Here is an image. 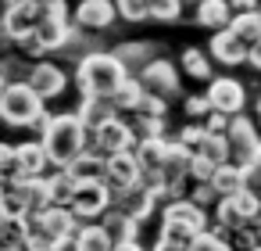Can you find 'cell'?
Instances as JSON below:
<instances>
[{"label": "cell", "mask_w": 261, "mask_h": 251, "mask_svg": "<svg viewBox=\"0 0 261 251\" xmlns=\"http://www.w3.org/2000/svg\"><path fill=\"white\" fill-rule=\"evenodd\" d=\"M40 140L50 154V169H68L86 147H90V129L79 119V111L65 115H43L40 122Z\"/></svg>", "instance_id": "obj_1"}, {"label": "cell", "mask_w": 261, "mask_h": 251, "mask_svg": "<svg viewBox=\"0 0 261 251\" xmlns=\"http://www.w3.org/2000/svg\"><path fill=\"white\" fill-rule=\"evenodd\" d=\"M129 79V69L122 65V58L115 51H93L75 65V86L79 97H111L122 83Z\"/></svg>", "instance_id": "obj_2"}, {"label": "cell", "mask_w": 261, "mask_h": 251, "mask_svg": "<svg viewBox=\"0 0 261 251\" xmlns=\"http://www.w3.org/2000/svg\"><path fill=\"white\" fill-rule=\"evenodd\" d=\"M211 226V208L197 204L193 197H172L161 208V237L179 240V244H193L197 233H204Z\"/></svg>", "instance_id": "obj_3"}, {"label": "cell", "mask_w": 261, "mask_h": 251, "mask_svg": "<svg viewBox=\"0 0 261 251\" xmlns=\"http://www.w3.org/2000/svg\"><path fill=\"white\" fill-rule=\"evenodd\" d=\"M29 237L33 247H61L65 240H72L83 226V219L72 212V204H50L43 212H29Z\"/></svg>", "instance_id": "obj_4"}, {"label": "cell", "mask_w": 261, "mask_h": 251, "mask_svg": "<svg viewBox=\"0 0 261 251\" xmlns=\"http://www.w3.org/2000/svg\"><path fill=\"white\" fill-rule=\"evenodd\" d=\"M43 97L33 90V83H8L4 97H0V122L8 126H18V129H29V126H40L43 122Z\"/></svg>", "instance_id": "obj_5"}, {"label": "cell", "mask_w": 261, "mask_h": 251, "mask_svg": "<svg viewBox=\"0 0 261 251\" xmlns=\"http://www.w3.org/2000/svg\"><path fill=\"white\" fill-rule=\"evenodd\" d=\"M254 215H261V197H257L250 187H243V190L232 194V197H218V204L211 208V226L232 230V226H243V222L254 219Z\"/></svg>", "instance_id": "obj_6"}, {"label": "cell", "mask_w": 261, "mask_h": 251, "mask_svg": "<svg viewBox=\"0 0 261 251\" xmlns=\"http://www.w3.org/2000/svg\"><path fill=\"white\" fill-rule=\"evenodd\" d=\"M90 144L100 151V154H118V151H133L136 147V126L133 122H125L122 115H115V119H108V122H100L97 129H90Z\"/></svg>", "instance_id": "obj_7"}, {"label": "cell", "mask_w": 261, "mask_h": 251, "mask_svg": "<svg viewBox=\"0 0 261 251\" xmlns=\"http://www.w3.org/2000/svg\"><path fill=\"white\" fill-rule=\"evenodd\" d=\"M111 204H115V197H111V190H108V183H104V179H83V183L75 187L72 212H75L83 222L100 219V215H104Z\"/></svg>", "instance_id": "obj_8"}, {"label": "cell", "mask_w": 261, "mask_h": 251, "mask_svg": "<svg viewBox=\"0 0 261 251\" xmlns=\"http://www.w3.org/2000/svg\"><path fill=\"white\" fill-rule=\"evenodd\" d=\"M225 140H229V162H236V165H250L257 147H261V133L254 129V119H247L243 111L232 115V126H229Z\"/></svg>", "instance_id": "obj_9"}, {"label": "cell", "mask_w": 261, "mask_h": 251, "mask_svg": "<svg viewBox=\"0 0 261 251\" xmlns=\"http://www.w3.org/2000/svg\"><path fill=\"white\" fill-rule=\"evenodd\" d=\"M179 76H182V69L179 65H172L168 58H154L136 79H140V86L147 90V94H158V97H179Z\"/></svg>", "instance_id": "obj_10"}, {"label": "cell", "mask_w": 261, "mask_h": 251, "mask_svg": "<svg viewBox=\"0 0 261 251\" xmlns=\"http://www.w3.org/2000/svg\"><path fill=\"white\" fill-rule=\"evenodd\" d=\"M115 18H122L115 0H79V4L72 8V22L83 26V29H93V33L111 29Z\"/></svg>", "instance_id": "obj_11"}, {"label": "cell", "mask_w": 261, "mask_h": 251, "mask_svg": "<svg viewBox=\"0 0 261 251\" xmlns=\"http://www.w3.org/2000/svg\"><path fill=\"white\" fill-rule=\"evenodd\" d=\"M29 83H33V90H36L43 101H54V97H61V94H65V86H68V72H65L58 61L40 58V61H33Z\"/></svg>", "instance_id": "obj_12"}, {"label": "cell", "mask_w": 261, "mask_h": 251, "mask_svg": "<svg viewBox=\"0 0 261 251\" xmlns=\"http://www.w3.org/2000/svg\"><path fill=\"white\" fill-rule=\"evenodd\" d=\"M140 158L133 154V151H118V154H111L108 158V172H104V183H108V190H111V197H118L122 190H129L133 183H140Z\"/></svg>", "instance_id": "obj_13"}, {"label": "cell", "mask_w": 261, "mask_h": 251, "mask_svg": "<svg viewBox=\"0 0 261 251\" xmlns=\"http://www.w3.org/2000/svg\"><path fill=\"white\" fill-rule=\"evenodd\" d=\"M207 54L218 61V65H225V69H236V65H243L247 61V54H250V43H243L229 26L225 29H218V33H211V47H207Z\"/></svg>", "instance_id": "obj_14"}, {"label": "cell", "mask_w": 261, "mask_h": 251, "mask_svg": "<svg viewBox=\"0 0 261 251\" xmlns=\"http://www.w3.org/2000/svg\"><path fill=\"white\" fill-rule=\"evenodd\" d=\"M100 43H104V40H100L93 29H83V26H75V22H72V29H68L65 43L54 51V58H58V61H72V65H79L86 54L100 51Z\"/></svg>", "instance_id": "obj_15"}, {"label": "cell", "mask_w": 261, "mask_h": 251, "mask_svg": "<svg viewBox=\"0 0 261 251\" xmlns=\"http://www.w3.org/2000/svg\"><path fill=\"white\" fill-rule=\"evenodd\" d=\"M207 97H211L215 111H225V115H240L243 104H247V90H243V83H240V79H229V76L211 79V83H207Z\"/></svg>", "instance_id": "obj_16"}, {"label": "cell", "mask_w": 261, "mask_h": 251, "mask_svg": "<svg viewBox=\"0 0 261 251\" xmlns=\"http://www.w3.org/2000/svg\"><path fill=\"white\" fill-rule=\"evenodd\" d=\"M40 18H43V0H18V4L8 11V33L15 36V43L22 40V36H29V33H36V26H40Z\"/></svg>", "instance_id": "obj_17"}, {"label": "cell", "mask_w": 261, "mask_h": 251, "mask_svg": "<svg viewBox=\"0 0 261 251\" xmlns=\"http://www.w3.org/2000/svg\"><path fill=\"white\" fill-rule=\"evenodd\" d=\"M15 165H18V176H47L50 172V154H47L43 140L15 144Z\"/></svg>", "instance_id": "obj_18"}, {"label": "cell", "mask_w": 261, "mask_h": 251, "mask_svg": "<svg viewBox=\"0 0 261 251\" xmlns=\"http://www.w3.org/2000/svg\"><path fill=\"white\" fill-rule=\"evenodd\" d=\"M115 54H118L122 65L129 69V76H140V72L158 58V47H154L150 40H125V43L115 47Z\"/></svg>", "instance_id": "obj_19"}, {"label": "cell", "mask_w": 261, "mask_h": 251, "mask_svg": "<svg viewBox=\"0 0 261 251\" xmlns=\"http://www.w3.org/2000/svg\"><path fill=\"white\" fill-rule=\"evenodd\" d=\"M168 147H172L168 136H140L136 147H133V154L140 158V169L143 172H161V165L168 158Z\"/></svg>", "instance_id": "obj_20"}, {"label": "cell", "mask_w": 261, "mask_h": 251, "mask_svg": "<svg viewBox=\"0 0 261 251\" xmlns=\"http://www.w3.org/2000/svg\"><path fill=\"white\" fill-rule=\"evenodd\" d=\"M232 4L229 0H200L197 4V26H204V29H211V33H218V29H225L229 22H232Z\"/></svg>", "instance_id": "obj_21"}, {"label": "cell", "mask_w": 261, "mask_h": 251, "mask_svg": "<svg viewBox=\"0 0 261 251\" xmlns=\"http://www.w3.org/2000/svg\"><path fill=\"white\" fill-rule=\"evenodd\" d=\"M100 226L108 230V237L115 240V247H118V244H125V240H136V219H133V215H125V212H122V208H115V204L100 215Z\"/></svg>", "instance_id": "obj_22"}, {"label": "cell", "mask_w": 261, "mask_h": 251, "mask_svg": "<svg viewBox=\"0 0 261 251\" xmlns=\"http://www.w3.org/2000/svg\"><path fill=\"white\" fill-rule=\"evenodd\" d=\"M68 169H72V176H75L79 183H83V179H104V172H108V154H100V151L90 144Z\"/></svg>", "instance_id": "obj_23"}, {"label": "cell", "mask_w": 261, "mask_h": 251, "mask_svg": "<svg viewBox=\"0 0 261 251\" xmlns=\"http://www.w3.org/2000/svg\"><path fill=\"white\" fill-rule=\"evenodd\" d=\"M115 115H122V111L115 108L111 97H83V104H79V119L86 122V129H97L100 122H108Z\"/></svg>", "instance_id": "obj_24"}, {"label": "cell", "mask_w": 261, "mask_h": 251, "mask_svg": "<svg viewBox=\"0 0 261 251\" xmlns=\"http://www.w3.org/2000/svg\"><path fill=\"white\" fill-rule=\"evenodd\" d=\"M211 183H215L218 197H232V194H240V190L247 187V172H243V165L225 162V165H218V169H215Z\"/></svg>", "instance_id": "obj_25"}, {"label": "cell", "mask_w": 261, "mask_h": 251, "mask_svg": "<svg viewBox=\"0 0 261 251\" xmlns=\"http://www.w3.org/2000/svg\"><path fill=\"white\" fill-rule=\"evenodd\" d=\"M75 247H79V251H115V240L108 237V230L100 226V219H93V222H83V226H79Z\"/></svg>", "instance_id": "obj_26"}, {"label": "cell", "mask_w": 261, "mask_h": 251, "mask_svg": "<svg viewBox=\"0 0 261 251\" xmlns=\"http://www.w3.org/2000/svg\"><path fill=\"white\" fill-rule=\"evenodd\" d=\"M179 69H182V76H190V79H197V83H211L215 76H211V54H204V51H197V47H186L182 54H179Z\"/></svg>", "instance_id": "obj_27"}, {"label": "cell", "mask_w": 261, "mask_h": 251, "mask_svg": "<svg viewBox=\"0 0 261 251\" xmlns=\"http://www.w3.org/2000/svg\"><path fill=\"white\" fill-rule=\"evenodd\" d=\"M47 179H50L54 204H72V197H75V187H79V179L72 176V169H50V172H47Z\"/></svg>", "instance_id": "obj_28"}, {"label": "cell", "mask_w": 261, "mask_h": 251, "mask_svg": "<svg viewBox=\"0 0 261 251\" xmlns=\"http://www.w3.org/2000/svg\"><path fill=\"white\" fill-rule=\"evenodd\" d=\"M0 72H4V79H8V83H25V79H29V72H33V58H29V54H22V51L15 47L11 54L0 58Z\"/></svg>", "instance_id": "obj_29"}, {"label": "cell", "mask_w": 261, "mask_h": 251, "mask_svg": "<svg viewBox=\"0 0 261 251\" xmlns=\"http://www.w3.org/2000/svg\"><path fill=\"white\" fill-rule=\"evenodd\" d=\"M111 101H115V108H118L122 115H133V111L140 108V101H143V86H140V79L129 76V79L111 94Z\"/></svg>", "instance_id": "obj_30"}, {"label": "cell", "mask_w": 261, "mask_h": 251, "mask_svg": "<svg viewBox=\"0 0 261 251\" xmlns=\"http://www.w3.org/2000/svg\"><path fill=\"white\" fill-rule=\"evenodd\" d=\"M229 29H232L243 43L261 40V18H257V11H236V15H232V22H229Z\"/></svg>", "instance_id": "obj_31"}, {"label": "cell", "mask_w": 261, "mask_h": 251, "mask_svg": "<svg viewBox=\"0 0 261 251\" xmlns=\"http://www.w3.org/2000/svg\"><path fill=\"white\" fill-rule=\"evenodd\" d=\"M207 133H211V129H207L204 122H197V119H193L190 126H182V129H179V136H175V140H179V144H182L186 151H193V154H200V147H204V140H207Z\"/></svg>", "instance_id": "obj_32"}, {"label": "cell", "mask_w": 261, "mask_h": 251, "mask_svg": "<svg viewBox=\"0 0 261 251\" xmlns=\"http://www.w3.org/2000/svg\"><path fill=\"white\" fill-rule=\"evenodd\" d=\"M186 0H147V11L154 22H179Z\"/></svg>", "instance_id": "obj_33"}, {"label": "cell", "mask_w": 261, "mask_h": 251, "mask_svg": "<svg viewBox=\"0 0 261 251\" xmlns=\"http://www.w3.org/2000/svg\"><path fill=\"white\" fill-rule=\"evenodd\" d=\"M190 251H232V247H229V240L215 226H207L204 233H197V240L190 244Z\"/></svg>", "instance_id": "obj_34"}, {"label": "cell", "mask_w": 261, "mask_h": 251, "mask_svg": "<svg viewBox=\"0 0 261 251\" xmlns=\"http://www.w3.org/2000/svg\"><path fill=\"white\" fill-rule=\"evenodd\" d=\"M136 140L140 136H165V115H133Z\"/></svg>", "instance_id": "obj_35"}, {"label": "cell", "mask_w": 261, "mask_h": 251, "mask_svg": "<svg viewBox=\"0 0 261 251\" xmlns=\"http://www.w3.org/2000/svg\"><path fill=\"white\" fill-rule=\"evenodd\" d=\"M182 108H186V119H197V122H204V119L215 111V104H211V97H207V94H190Z\"/></svg>", "instance_id": "obj_36"}, {"label": "cell", "mask_w": 261, "mask_h": 251, "mask_svg": "<svg viewBox=\"0 0 261 251\" xmlns=\"http://www.w3.org/2000/svg\"><path fill=\"white\" fill-rule=\"evenodd\" d=\"M118 4V15L125 22H150V11H147V0H115Z\"/></svg>", "instance_id": "obj_37"}, {"label": "cell", "mask_w": 261, "mask_h": 251, "mask_svg": "<svg viewBox=\"0 0 261 251\" xmlns=\"http://www.w3.org/2000/svg\"><path fill=\"white\" fill-rule=\"evenodd\" d=\"M18 176V165H15V144H0V179H11Z\"/></svg>", "instance_id": "obj_38"}, {"label": "cell", "mask_w": 261, "mask_h": 251, "mask_svg": "<svg viewBox=\"0 0 261 251\" xmlns=\"http://www.w3.org/2000/svg\"><path fill=\"white\" fill-rule=\"evenodd\" d=\"M204 126H207L211 133H229V126H232V115H225V111H211V115L204 119Z\"/></svg>", "instance_id": "obj_39"}, {"label": "cell", "mask_w": 261, "mask_h": 251, "mask_svg": "<svg viewBox=\"0 0 261 251\" xmlns=\"http://www.w3.org/2000/svg\"><path fill=\"white\" fill-rule=\"evenodd\" d=\"M150 251H190V244H179V240H168V237H158L150 244Z\"/></svg>", "instance_id": "obj_40"}, {"label": "cell", "mask_w": 261, "mask_h": 251, "mask_svg": "<svg viewBox=\"0 0 261 251\" xmlns=\"http://www.w3.org/2000/svg\"><path fill=\"white\" fill-rule=\"evenodd\" d=\"M11 51H15V36L8 33V26H0V58L11 54Z\"/></svg>", "instance_id": "obj_41"}, {"label": "cell", "mask_w": 261, "mask_h": 251, "mask_svg": "<svg viewBox=\"0 0 261 251\" xmlns=\"http://www.w3.org/2000/svg\"><path fill=\"white\" fill-rule=\"evenodd\" d=\"M247 65H250L254 72H261V40H254V43H250V54H247Z\"/></svg>", "instance_id": "obj_42"}, {"label": "cell", "mask_w": 261, "mask_h": 251, "mask_svg": "<svg viewBox=\"0 0 261 251\" xmlns=\"http://www.w3.org/2000/svg\"><path fill=\"white\" fill-rule=\"evenodd\" d=\"M229 4H232V11H257L261 0H229Z\"/></svg>", "instance_id": "obj_43"}, {"label": "cell", "mask_w": 261, "mask_h": 251, "mask_svg": "<svg viewBox=\"0 0 261 251\" xmlns=\"http://www.w3.org/2000/svg\"><path fill=\"white\" fill-rule=\"evenodd\" d=\"M115 251H150V247H143L140 240H125V244H118Z\"/></svg>", "instance_id": "obj_44"}, {"label": "cell", "mask_w": 261, "mask_h": 251, "mask_svg": "<svg viewBox=\"0 0 261 251\" xmlns=\"http://www.w3.org/2000/svg\"><path fill=\"white\" fill-rule=\"evenodd\" d=\"M4 90H8V79H4V72H0V97H4Z\"/></svg>", "instance_id": "obj_45"}, {"label": "cell", "mask_w": 261, "mask_h": 251, "mask_svg": "<svg viewBox=\"0 0 261 251\" xmlns=\"http://www.w3.org/2000/svg\"><path fill=\"white\" fill-rule=\"evenodd\" d=\"M254 108H257V126H261V97H257V104H254Z\"/></svg>", "instance_id": "obj_46"}, {"label": "cell", "mask_w": 261, "mask_h": 251, "mask_svg": "<svg viewBox=\"0 0 261 251\" xmlns=\"http://www.w3.org/2000/svg\"><path fill=\"white\" fill-rule=\"evenodd\" d=\"M33 251H58V247H33Z\"/></svg>", "instance_id": "obj_47"}, {"label": "cell", "mask_w": 261, "mask_h": 251, "mask_svg": "<svg viewBox=\"0 0 261 251\" xmlns=\"http://www.w3.org/2000/svg\"><path fill=\"white\" fill-rule=\"evenodd\" d=\"M186 4H193V8H197V4H200V0H186Z\"/></svg>", "instance_id": "obj_48"}, {"label": "cell", "mask_w": 261, "mask_h": 251, "mask_svg": "<svg viewBox=\"0 0 261 251\" xmlns=\"http://www.w3.org/2000/svg\"><path fill=\"white\" fill-rule=\"evenodd\" d=\"M257 18H261V4H257Z\"/></svg>", "instance_id": "obj_49"}, {"label": "cell", "mask_w": 261, "mask_h": 251, "mask_svg": "<svg viewBox=\"0 0 261 251\" xmlns=\"http://www.w3.org/2000/svg\"><path fill=\"white\" fill-rule=\"evenodd\" d=\"M254 251H261V247H254Z\"/></svg>", "instance_id": "obj_50"}]
</instances>
